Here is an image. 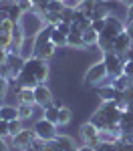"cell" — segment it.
Here are the masks:
<instances>
[{
  "label": "cell",
  "mask_w": 133,
  "mask_h": 151,
  "mask_svg": "<svg viewBox=\"0 0 133 151\" xmlns=\"http://www.w3.org/2000/svg\"><path fill=\"white\" fill-rule=\"evenodd\" d=\"M123 73H125L127 77H133V60H127V63L123 65Z\"/></svg>",
  "instance_id": "39"
},
{
  "label": "cell",
  "mask_w": 133,
  "mask_h": 151,
  "mask_svg": "<svg viewBox=\"0 0 133 151\" xmlns=\"http://www.w3.org/2000/svg\"><path fill=\"white\" fill-rule=\"evenodd\" d=\"M6 135H10L8 133V121H2L0 123V137H6Z\"/></svg>",
  "instance_id": "41"
},
{
  "label": "cell",
  "mask_w": 133,
  "mask_h": 151,
  "mask_svg": "<svg viewBox=\"0 0 133 151\" xmlns=\"http://www.w3.org/2000/svg\"><path fill=\"white\" fill-rule=\"evenodd\" d=\"M52 107H57V109H60V107H65V105H63V101H60V99H57V97H55V99H52Z\"/></svg>",
  "instance_id": "47"
},
{
  "label": "cell",
  "mask_w": 133,
  "mask_h": 151,
  "mask_svg": "<svg viewBox=\"0 0 133 151\" xmlns=\"http://www.w3.org/2000/svg\"><path fill=\"white\" fill-rule=\"evenodd\" d=\"M73 24H75L79 30H83V32H85L87 28H91V18H89V16H83V18H79L77 22H73Z\"/></svg>",
  "instance_id": "33"
},
{
  "label": "cell",
  "mask_w": 133,
  "mask_h": 151,
  "mask_svg": "<svg viewBox=\"0 0 133 151\" xmlns=\"http://www.w3.org/2000/svg\"><path fill=\"white\" fill-rule=\"evenodd\" d=\"M73 121V111L69 107H60L59 109V123L57 125H69Z\"/></svg>",
  "instance_id": "23"
},
{
  "label": "cell",
  "mask_w": 133,
  "mask_h": 151,
  "mask_svg": "<svg viewBox=\"0 0 133 151\" xmlns=\"http://www.w3.org/2000/svg\"><path fill=\"white\" fill-rule=\"evenodd\" d=\"M119 95H121V93H119V91H115L111 85L99 87V97H101V101H115Z\"/></svg>",
  "instance_id": "19"
},
{
  "label": "cell",
  "mask_w": 133,
  "mask_h": 151,
  "mask_svg": "<svg viewBox=\"0 0 133 151\" xmlns=\"http://www.w3.org/2000/svg\"><path fill=\"white\" fill-rule=\"evenodd\" d=\"M57 55V45L52 42V40H48L45 45H40V47H35V57L42 58V60H48V58H52Z\"/></svg>",
  "instance_id": "12"
},
{
  "label": "cell",
  "mask_w": 133,
  "mask_h": 151,
  "mask_svg": "<svg viewBox=\"0 0 133 151\" xmlns=\"http://www.w3.org/2000/svg\"><path fill=\"white\" fill-rule=\"evenodd\" d=\"M42 117L48 119L50 123H59V109H57V107H52V105H48V107L42 109Z\"/></svg>",
  "instance_id": "25"
},
{
  "label": "cell",
  "mask_w": 133,
  "mask_h": 151,
  "mask_svg": "<svg viewBox=\"0 0 133 151\" xmlns=\"http://www.w3.org/2000/svg\"><path fill=\"white\" fill-rule=\"evenodd\" d=\"M22 129H24V121H22V119H14V121H8V133H10L12 137H14V135H18Z\"/></svg>",
  "instance_id": "26"
},
{
  "label": "cell",
  "mask_w": 133,
  "mask_h": 151,
  "mask_svg": "<svg viewBox=\"0 0 133 151\" xmlns=\"http://www.w3.org/2000/svg\"><path fill=\"white\" fill-rule=\"evenodd\" d=\"M6 65L10 67L12 77L16 79V77H18V73L24 69V58L20 57V55H8V60H6Z\"/></svg>",
  "instance_id": "15"
},
{
  "label": "cell",
  "mask_w": 133,
  "mask_h": 151,
  "mask_svg": "<svg viewBox=\"0 0 133 151\" xmlns=\"http://www.w3.org/2000/svg\"><path fill=\"white\" fill-rule=\"evenodd\" d=\"M42 145H45V141L36 137V139L32 141V143H30V145H28V147H26L24 151H42Z\"/></svg>",
  "instance_id": "35"
},
{
  "label": "cell",
  "mask_w": 133,
  "mask_h": 151,
  "mask_svg": "<svg viewBox=\"0 0 133 151\" xmlns=\"http://www.w3.org/2000/svg\"><path fill=\"white\" fill-rule=\"evenodd\" d=\"M38 81H36V77L32 73H28L26 69H22L18 73V77L14 79V87H18V89H35Z\"/></svg>",
  "instance_id": "10"
},
{
  "label": "cell",
  "mask_w": 133,
  "mask_h": 151,
  "mask_svg": "<svg viewBox=\"0 0 133 151\" xmlns=\"http://www.w3.org/2000/svg\"><path fill=\"white\" fill-rule=\"evenodd\" d=\"M131 89H133V77H131Z\"/></svg>",
  "instance_id": "49"
},
{
  "label": "cell",
  "mask_w": 133,
  "mask_h": 151,
  "mask_svg": "<svg viewBox=\"0 0 133 151\" xmlns=\"http://www.w3.org/2000/svg\"><path fill=\"white\" fill-rule=\"evenodd\" d=\"M42 151H59V149H57V143H55V141H45Z\"/></svg>",
  "instance_id": "40"
},
{
  "label": "cell",
  "mask_w": 133,
  "mask_h": 151,
  "mask_svg": "<svg viewBox=\"0 0 133 151\" xmlns=\"http://www.w3.org/2000/svg\"><path fill=\"white\" fill-rule=\"evenodd\" d=\"M65 6H67V4L60 2V0H50V2L47 4V10L48 12H63V10H65Z\"/></svg>",
  "instance_id": "30"
},
{
  "label": "cell",
  "mask_w": 133,
  "mask_h": 151,
  "mask_svg": "<svg viewBox=\"0 0 133 151\" xmlns=\"http://www.w3.org/2000/svg\"><path fill=\"white\" fill-rule=\"evenodd\" d=\"M131 47H133V40H131V36L127 35L125 30L119 32V35L115 36V40H113V50L119 52V55H125Z\"/></svg>",
  "instance_id": "11"
},
{
  "label": "cell",
  "mask_w": 133,
  "mask_h": 151,
  "mask_svg": "<svg viewBox=\"0 0 133 151\" xmlns=\"http://www.w3.org/2000/svg\"><path fill=\"white\" fill-rule=\"evenodd\" d=\"M111 87H113L115 91H119V93H125L127 89H131V77H127V75L123 73L119 77L111 79Z\"/></svg>",
  "instance_id": "14"
},
{
  "label": "cell",
  "mask_w": 133,
  "mask_h": 151,
  "mask_svg": "<svg viewBox=\"0 0 133 151\" xmlns=\"http://www.w3.org/2000/svg\"><path fill=\"white\" fill-rule=\"evenodd\" d=\"M125 32L131 36V40H133V20H129V22H125Z\"/></svg>",
  "instance_id": "45"
},
{
  "label": "cell",
  "mask_w": 133,
  "mask_h": 151,
  "mask_svg": "<svg viewBox=\"0 0 133 151\" xmlns=\"http://www.w3.org/2000/svg\"><path fill=\"white\" fill-rule=\"evenodd\" d=\"M24 69L28 70V73H32L38 83H47L48 73H50V69H48V60H42V58H38V57L26 58V60H24Z\"/></svg>",
  "instance_id": "3"
},
{
  "label": "cell",
  "mask_w": 133,
  "mask_h": 151,
  "mask_svg": "<svg viewBox=\"0 0 133 151\" xmlns=\"http://www.w3.org/2000/svg\"><path fill=\"white\" fill-rule=\"evenodd\" d=\"M83 40H85V45H87V48L97 47V42H99V32L93 30V28H87L83 32Z\"/></svg>",
  "instance_id": "21"
},
{
  "label": "cell",
  "mask_w": 133,
  "mask_h": 151,
  "mask_svg": "<svg viewBox=\"0 0 133 151\" xmlns=\"http://www.w3.org/2000/svg\"><path fill=\"white\" fill-rule=\"evenodd\" d=\"M129 20H133V4L127 8V14H125V22H129Z\"/></svg>",
  "instance_id": "46"
},
{
  "label": "cell",
  "mask_w": 133,
  "mask_h": 151,
  "mask_svg": "<svg viewBox=\"0 0 133 151\" xmlns=\"http://www.w3.org/2000/svg\"><path fill=\"white\" fill-rule=\"evenodd\" d=\"M77 151H97V147L89 145V143H83V145H79V147H77Z\"/></svg>",
  "instance_id": "43"
},
{
  "label": "cell",
  "mask_w": 133,
  "mask_h": 151,
  "mask_svg": "<svg viewBox=\"0 0 133 151\" xmlns=\"http://www.w3.org/2000/svg\"><path fill=\"white\" fill-rule=\"evenodd\" d=\"M42 14V20H45V24H50V26H57V24L60 22V12H40Z\"/></svg>",
  "instance_id": "24"
},
{
  "label": "cell",
  "mask_w": 133,
  "mask_h": 151,
  "mask_svg": "<svg viewBox=\"0 0 133 151\" xmlns=\"http://www.w3.org/2000/svg\"><path fill=\"white\" fill-rule=\"evenodd\" d=\"M119 139H121V141H125V143H133V129L129 131V133H123Z\"/></svg>",
  "instance_id": "42"
},
{
  "label": "cell",
  "mask_w": 133,
  "mask_h": 151,
  "mask_svg": "<svg viewBox=\"0 0 133 151\" xmlns=\"http://www.w3.org/2000/svg\"><path fill=\"white\" fill-rule=\"evenodd\" d=\"M119 127H121V135L123 133H129L133 129V113L131 111H123L119 117ZM119 135V137H121Z\"/></svg>",
  "instance_id": "18"
},
{
  "label": "cell",
  "mask_w": 133,
  "mask_h": 151,
  "mask_svg": "<svg viewBox=\"0 0 133 151\" xmlns=\"http://www.w3.org/2000/svg\"><path fill=\"white\" fill-rule=\"evenodd\" d=\"M18 26H20V30H22L24 38H35V36L42 30V26H45L42 14L36 12V10L26 12V14H22V18H20Z\"/></svg>",
  "instance_id": "1"
},
{
  "label": "cell",
  "mask_w": 133,
  "mask_h": 151,
  "mask_svg": "<svg viewBox=\"0 0 133 151\" xmlns=\"http://www.w3.org/2000/svg\"><path fill=\"white\" fill-rule=\"evenodd\" d=\"M97 2H99V0H79L77 10H81L85 16H89V14H91V12L97 8Z\"/></svg>",
  "instance_id": "22"
},
{
  "label": "cell",
  "mask_w": 133,
  "mask_h": 151,
  "mask_svg": "<svg viewBox=\"0 0 133 151\" xmlns=\"http://www.w3.org/2000/svg\"><path fill=\"white\" fill-rule=\"evenodd\" d=\"M121 2H123V6H125V8H129V6L133 4V0H121Z\"/></svg>",
  "instance_id": "48"
},
{
  "label": "cell",
  "mask_w": 133,
  "mask_h": 151,
  "mask_svg": "<svg viewBox=\"0 0 133 151\" xmlns=\"http://www.w3.org/2000/svg\"><path fill=\"white\" fill-rule=\"evenodd\" d=\"M0 115L4 121H14L18 119V105H0Z\"/></svg>",
  "instance_id": "17"
},
{
  "label": "cell",
  "mask_w": 133,
  "mask_h": 151,
  "mask_svg": "<svg viewBox=\"0 0 133 151\" xmlns=\"http://www.w3.org/2000/svg\"><path fill=\"white\" fill-rule=\"evenodd\" d=\"M101 60H103L105 67H107L109 79H115V77L123 75V65H125V60H123V57H121L119 52L107 50V52H103V58H101Z\"/></svg>",
  "instance_id": "4"
},
{
  "label": "cell",
  "mask_w": 133,
  "mask_h": 151,
  "mask_svg": "<svg viewBox=\"0 0 133 151\" xmlns=\"http://www.w3.org/2000/svg\"><path fill=\"white\" fill-rule=\"evenodd\" d=\"M52 91L47 87V83H38L35 87V105L36 107H40V109H45L48 105L52 103Z\"/></svg>",
  "instance_id": "7"
},
{
  "label": "cell",
  "mask_w": 133,
  "mask_h": 151,
  "mask_svg": "<svg viewBox=\"0 0 133 151\" xmlns=\"http://www.w3.org/2000/svg\"><path fill=\"white\" fill-rule=\"evenodd\" d=\"M60 2H65V4H67V0H60Z\"/></svg>",
  "instance_id": "50"
},
{
  "label": "cell",
  "mask_w": 133,
  "mask_h": 151,
  "mask_svg": "<svg viewBox=\"0 0 133 151\" xmlns=\"http://www.w3.org/2000/svg\"><path fill=\"white\" fill-rule=\"evenodd\" d=\"M16 4L20 6V10H22L24 14H26V12H32V10H36V8H35V2H32V0H18Z\"/></svg>",
  "instance_id": "31"
},
{
  "label": "cell",
  "mask_w": 133,
  "mask_h": 151,
  "mask_svg": "<svg viewBox=\"0 0 133 151\" xmlns=\"http://www.w3.org/2000/svg\"><path fill=\"white\" fill-rule=\"evenodd\" d=\"M105 26H107L105 18H101V20H93V22H91V28L97 30V32H103V30H105Z\"/></svg>",
  "instance_id": "36"
},
{
  "label": "cell",
  "mask_w": 133,
  "mask_h": 151,
  "mask_svg": "<svg viewBox=\"0 0 133 151\" xmlns=\"http://www.w3.org/2000/svg\"><path fill=\"white\" fill-rule=\"evenodd\" d=\"M14 97H16L18 103L35 105V89H18V87H14Z\"/></svg>",
  "instance_id": "13"
},
{
  "label": "cell",
  "mask_w": 133,
  "mask_h": 151,
  "mask_svg": "<svg viewBox=\"0 0 133 151\" xmlns=\"http://www.w3.org/2000/svg\"><path fill=\"white\" fill-rule=\"evenodd\" d=\"M35 107H36V105L18 103V119H22V121H30V119L35 117Z\"/></svg>",
  "instance_id": "20"
},
{
  "label": "cell",
  "mask_w": 133,
  "mask_h": 151,
  "mask_svg": "<svg viewBox=\"0 0 133 151\" xmlns=\"http://www.w3.org/2000/svg\"><path fill=\"white\" fill-rule=\"evenodd\" d=\"M83 81H85V85H87V87H91V85H95V87H105V85H111V79H109V73H107L105 63H103V60L93 63V65L87 69Z\"/></svg>",
  "instance_id": "2"
},
{
  "label": "cell",
  "mask_w": 133,
  "mask_h": 151,
  "mask_svg": "<svg viewBox=\"0 0 133 151\" xmlns=\"http://www.w3.org/2000/svg\"><path fill=\"white\" fill-rule=\"evenodd\" d=\"M57 123H50L48 119H38L35 125H32V129H35V133H36V137L38 139H42V141H55L57 139V135H59V131H57Z\"/></svg>",
  "instance_id": "5"
},
{
  "label": "cell",
  "mask_w": 133,
  "mask_h": 151,
  "mask_svg": "<svg viewBox=\"0 0 133 151\" xmlns=\"http://www.w3.org/2000/svg\"><path fill=\"white\" fill-rule=\"evenodd\" d=\"M6 14H8V18H10L12 22H16V24H18V22H20V18H22V14H24V12L20 10V6H18V4L14 2V4H12V8H10L8 12H6Z\"/></svg>",
  "instance_id": "27"
},
{
  "label": "cell",
  "mask_w": 133,
  "mask_h": 151,
  "mask_svg": "<svg viewBox=\"0 0 133 151\" xmlns=\"http://www.w3.org/2000/svg\"><path fill=\"white\" fill-rule=\"evenodd\" d=\"M14 28H16V22H12L10 18H4V20L0 22V32H2V35H12Z\"/></svg>",
  "instance_id": "29"
},
{
  "label": "cell",
  "mask_w": 133,
  "mask_h": 151,
  "mask_svg": "<svg viewBox=\"0 0 133 151\" xmlns=\"http://www.w3.org/2000/svg\"><path fill=\"white\" fill-rule=\"evenodd\" d=\"M50 40L57 45V48H65L67 47V35H60L57 28L52 30V38H50Z\"/></svg>",
  "instance_id": "28"
},
{
  "label": "cell",
  "mask_w": 133,
  "mask_h": 151,
  "mask_svg": "<svg viewBox=\"0 0 133 151\" xmlns=\"http://www.w3.org/2000/svg\"><path fill=\"white\" fill-rule=\"evenodd\" d=\"M99 131H101V129L97 127L95 123H91V121L83 123V125H81V129H79L83 143H89V145H93V147H99V145H101V139H99Z\"/></svg>",
  "instance_id": "6"
},
{
  "label": "cell",
  "mask_w": 133,
  "mask_h": 151,
  "mask_svg": "<svg viewBox=\"0 0 133 151\" xmlns=\"http://www.w3.org/2000/svg\"><path fill=\"white\" fill-rule=\"evenodd\" d=\"M32 2H35L36 12H45V10H47V4L50 2V0H32Z\"/></svg>",
  "instance_id": "38"
},
{
  "label": "cell",
  "mask_w": 133,
  "mask_h": 151,
  "mask_svg": "<svg viewBox=\"0 0 133 151\" xmlns=\"http://www.w3.org/2000/svg\"><path fill=\"white\" fill-rule=\"evenodd\" d=\"M36 139V133H35V129H26L24 127L18 135H14V139H12V147L14 149H20V151H24L32 141Z\"/></svg>",
  "instance_id": "8"
},
{
  "label": "cell",
  "mask_w": 133,
  "mask_h": 151,
  "mask_svg": "<svg viewBox=\"0 0 133 151\" xmlns=\"http://www.w3.org/2000/svg\"><path fill=\"white\" fill-rule=\"evenodd\" d=\"M73 12H75V8H71V6H65V10L60 12V20H63V22L73 24Z\"/></svg>",
  "instance_id": "32"
},
{
  "label": "cell",
  "mask_w": 133,
  "mask_h": 151,
  "mask_svg": "<svg viewBox=\"0 0 133 151\" xmlns=\"http://www.w3.org/2000/svg\"><path fill=\"white\" fill-rule=\"evenodd\" d=\"M55 143H57V149L59 151H77L75 141H73V137H69V135H57Z\"/></svg>",
  "instance_id": "16"
},
{
  "label": "cell",
  "mask_w": 133,
  "mask_h": 151,
  "mask_svg": "<svg viewBox=\"0 0 133 151\" xmlns=\"http://www.w3.org/2000/svg\"><path fill=\"white\" fill-rule=\"evenodd\" d=\"M8 89H10V81H6V79H2V77H0V101L6 97Z\"/></svg>",
  "instance_id": "34"
},
{
  "label": "cell",
  "mask_w": 133,
  "mask_h": 151,
  "mask_svg": "<svg viewBox=\"0 0 133 151\" xmlns=\"http://www.w3.org/2000/svg\"><path fill=\"white\" fill-rule=\"evenodd\" d=\"M67 48L87 50V45H85V40H83V30H79L75 24H71V35L67 36Z\"/></svg>",
  "instance_id": "9"
},
{
  "label": "cell",
  "mask_w": 133,
  "mask_h": 151,
  "mask_svg": "<svg viewBox=\"0 0 133 151\" xmlns=\"http://www.w3.org/2000/svg\"><path fill=\"white\" fill-rule=\"evenodd\" d=\"M0 47L2 48L12 47V35H0Z\"/></svg>",
  "instance_id": "37"
},
{
  "label": "cell",
  "mask_w": 133,
  "mask_h": 151,
  "mask_svg": "<svg viewBox=\"0 0 133 151\" xmlns=\"http://www.w3.org/2000/svg\"><path fill=\"white\" fill-rule=\"evenodd\" d=\"M6 60H8V52H6V48L0 47V65H4Z\"/></svg>",
  "instance_id": "44"
}]
</instances>
